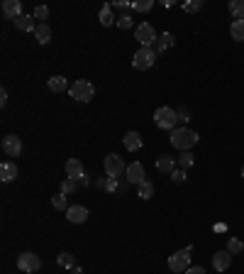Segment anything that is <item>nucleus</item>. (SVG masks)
<instances>
[{
    "label": "nucleus",
    "instance_id": "nucleus-42",
    "mask_svg": "<svg viewBox=\"0 0 244 274\" xmlns=\"http://www.w3.org/2000/svg\"><path fill=\"white\" fill-rule=\"evenodd\" d=\"M242 179H244V167H242Z\"/></svg>",
    "mask_w": 244,
    "mask_h": 274
},
{
    "label": "nucleus",
    "instance_id": "nucleus-30",
    "mask_svg": "<svg viewBox=\"0 0 244 274\" xmlns=\"http://www.w3.org/2000/svg\"><path fill=\"white\" fill-rule=\"evenodd\" d=\"M52 206L57 208V210H68V201H66V194H57V196H52Z\"/></svg>",
    "mask_w": 244,
    "mask_h": 274
},
{
    "label": "nucleus",
    "instance_id": "nucleus-23",
    "mask_svg": "<svg viewBox=\"0 0 244 274\" xmlns=\"http://www.w3.org/2000/svg\"><path fill=\"white\" fill-rule=\"evenodd\" d=\"M174 34L171 32H166V34H159V39H156V44H154V52H164V49H169V47H174Z\"/></svg>",
    "mask_w": 244,
    "mask_h": 274
},
{
    "label": "nucleus",
    "instance_id": "nucleus-14",
    "mask_svg": "<svg viewBox=\"0 0 244 274\" xmlns=\"http://www.w3.org/2000/svg\"><path fill=\"white\" fill-rule=\"evenodd\" d=\"M129 186H132V184L127 181V176H124V179H122V176L120 179H113V176L105 179V191H110V194H124Z\"/></svg>",
    "mask_w": 244,
    "mask_h": 274
},
{
    "label": "nucleus",
    "instance_id": "nucleus-21",
    "mask_svg": "<svg viewBox=\"0 0 244 274\" xmlns=\"http://www.w3.org/2000/svg\"><path fill=\"white\" fill-rule=\"evenodd\" d=\"M47 86H49V91H54V93H66V91L71 88L63 76H52V78L47 81Z\"/></svg>",
    "mask_w": 244,
    "mask_h": 274
},
{
    "label": "nucleus",
    "instance_id": "nucleus-33",
    "mask_svg": "<svg viewBox=\"0 0 244 274\" xmlns=\"http://www.w3.org/2000/svg\"><path fill=\"white\" fill-rule=\"evenodd\" d=\"M152 0H139V2H132V10L134 12H147V10H152Z\"/></svg>",
    "mask_w": 244,
    "mask_h": 274
},
{
    "label": "nucleus",
    "instance_id": "nucleus-3",
    "mask_svg": "<svg viewBox=\"0 0 244 274\" xmlns=\"http://www.w3.org/2000/svg\"><path fill=\"white\" fill-rule=\"evenodd\" d=\"M68 96H71L73 101H78V103H88V101H93V96H95V86H93L91 81H86V78H78V81H73V86L68 88Z\"/></svg>",
    "mask_w": 244,
    "mask_h": 274
},
{
    "label": "nucleus",
    "instance_id": "nucleus-4",
    "mask_svg": "<svg viewBox=\"0 0 244 274\" xmlns=\"http://www.w3.org/2000/svg\"><path fill=\"white\" fill-rule=\"evenodd\" d=\"M190 257H193V247H183L179 252H174L169 257V270L174 274H185L190 270Z\"/></svg>",
    "mask_w": 244,
    "mask_h": 274
},
{
    "label": "nucleus",
    "instance_id": "nucleus-17",
    "mask_svg": "<svg viewBox=\"0 0 244 274\" xmlns=\"http://www.w3.org/2000/svg\"><path fill=\"white\" fill-rule=\"evenodd\" d=\"M156 169H159L161 174H174V171H176V157H171V154L159 157V159H156Z\"/></svg>",
    "mask_w": 244,
    "mask_h": 274
},
{
    "label": "nucleus",
    "instance_id": "nucleus-2",
    "mask_svg": "<svg viewBox=\"0 0 244 274\" xmlns=\"http://www.w3.org/2000/svg\"><path fill=\"white\" fill-rule=\"evenodd\" d=\"M154 123H156V128H161V130H176V123H179V110H174L171 105H161V108H156V113H154Z\"/></svg>",
    "mask_w": 244,
    "mask_h": 274
},
{
    "label": "nucleus",
    "instance_id": "nucleus-34",
    "mask_svg": "<svg viewBox=\"0 0 244 274\" xmlns=\"http://www.w3.org/2000/svg\"><path fill=\"white\" fill-rule=\"evenodd\" d=\"M34 17H37V20H47V17H49V7H47V5H37V7H34Z\"/></svg>",
    "mask_w": 244,
    "mask_h": 274
},
{
    "label": "nucleus",
    "instance_id": "nucleus-28",
    "mask_svg": "<svg viewBox=\"0 0 244 274\" xmlns=\"http://www.w3.org/2000/svg\"><path fill=\"white\" fill-rule=\"evenodd\" d=\"M176 164H179L181 169H190V167H193V154H190V152H181V154L176 157Z\"/></svg>",
    "mask_w": 244,
    "mask_h": 274
},
{
    "label": "nucleus",
    "instance_id": "nucleus-18",
    "mask_svg": "<svg viewBox=\"0 0 244 274\" xmlns=\"http://www.w3.org/2000/svg\"><path fill=\"white\" fill-rule=\"evenodd\" d=\"M15 27H17L20 32H34V30H37L34 15H20V17L15 20Z\"/></svg>",
    "mask_w": 244,
    "mask_h": 274
},
{
    "label": "nucleus",
    "instance_id": "nucleus-5",
    "mask_svg": "<svg viewBox=\"0 0 244 274\" xmlns=\"http://www.w3.org/2000/svg\"><path fill=\"white\" fill-rule=\"evenodd\" d=\"M154 62H156V52L149 49V47H139V49L132 54V67L137 68V71H147V68H152L154 67Z\"/></svg>",
    "mask_w": 244,
    "mask_h": 274
},
{
    "label": "nucleus",
    "instance_id": "nucleus-27",
    "mask_svg": "<svg viewBox=\"0 0 244 274\" xmlns=\"http://www.w3.org/2000/svg\"><path fill=\"white\" fill-rule=\"evenodd\" d=\"M230 12L235 20H244V0H230Z\"/></svg>",
    "mask_w": 244,
    "mask_h": 274
},
{
    "label": "nucleus",
    "instance_id": "nucleus-11",
    "mask_svg": "<svg viewBox=\"0 0 244 274\" xmlns=\"http://www.w3.org/2000/svg\"><path fill=\"white\" fill-rule=\"evenodd\" d=\"M83 174H86V169H83V162H81V159H76V157H71V159L66 162V179H73V181H78Z\"/></svg>",
    "mask_w": 244,
    "mask_h": 274
},
{
    "label": "nucleus",
    "instance_id": "nucleus-20",
    "mask_svg": "<svg viewBox=\"0 0 244 274\" xmlns=\"http://www.w3.org/2000/svg\"><path fill=\"white\" fill-rule=\"evenodd\" d=\"M0 179L7 184V181H12V179H17V167H15V162H2L0 164Z\"/></svg>",
    "mask_w": 244,
    "mask_h": 274
},
{
    "label": "nucleus",
    "instance_id": "nucleus-8",
    "mask_svg": "<svg viewBox=\"0 0 244 274\" xmlns=\"http://www.w3.org/2000/svg\"><path fill=\"white\" fill-rule=\"evenodd\" d=\"M39 267H42V260H39V255H34V252H22V255L17 257V270H20V272L34 274Z\"/></svg>",
    "mask_w": 244,
    "mask_h": 274
},
{
    "label": "nucleus",
    "instance_id": "nucleus-36",
    "mask_svg": "<svg viewBox=\"0 0 244 274\" xmlns=\"http://www.w3.org/2000/svg\"><path fill=\"white\" fill-rule=\"evenodd\" d=\"M171 179H174V184H183V181H185V169H176V171L171 174Z\"/></svg>",
    "mask_w": 244,
    "mask_h": 274
},
{
    "label": "nucleus",
    "instance_id": "nucleus-35",
    "mask_svg": "<svg viewBox=\"0 0 244 274\" xmlns=\"http://www.w3.org/2000/svg\"><path fill=\"white\" fill-rule=\"evenodd\" d=\"M115 25H118L120 30H129V27H132V17H129V15H120Z\"/></svg>",
    "mask_w": 244,
    "mask_h": 274
},
{
    "label": "nucleus",
    "instance_id": "nucleus-1",
    "mask_svg": "<svg viewBox=\"0 0 244 274\" xmlns=\"http://www.w3.org/2000/svg\"><path fill=\"white\" fill-rule=\"evenodd\" d=\"M169 139H171V147H176L181 152H188L198 142V133H193L190 128H176V130H171Z\"/></svg>",
    "mask_w": 244,
    "mask_h": 274
},
{
    "label": "nucleus",
    "instance_id": "nucleus-19",
    "mask_svg": "<svg viewBox=\"0 0 244 274\" xmlns=\"http://www.w3.org/2000/svg\"><path fill=\"white\" fill-rule=\"evenodd\" d=\"M34 39H37V44H49V39H52V27H49L47 22H39L37 30H34Z\"/></svg>",
    "mask_w": 244,
    "mask_h": 274
},
{
    "label": "nucleus",
    "instance_id": "nucleus-29",
    "mask_svg": "<svg viewBox=\"0 0 244 274\" xmlns=\"http://www.w3.org/2000/svg\"><path fill=\"white\" fill-rule=\"evenodd\" d=\"M227 250H230V255H240L244 250V242L240 238H230V240H227Z\"/></svg>",
    "mask_w": 244,
    "mask_h": 274
},
{
    "label": "nucleus",
    "instance_id": "nucleus-25",
    "mask_svg": "<svg viewBox=\"0 0 244 274\" xmlns=\"http://www.w3.org/2000/svg\"><path fill=\"white\" fill-rule=\"evenodd\" d=\"M137 196H139L142 201H149V199L154 196V186H152V181H142V184L137 186Z\"/></svg>",
    "mask_w": 244,
    "mask_h": 274
},
{
    "label": "nucleus",
    "instance_id": "nucleus-9",
    "mask_svg": "<svg viewBox=\"0 0 244 274\" xmlns=\"http://www.w3.org/2000/svg\"><path fill=\"white\" fill-rule=\"evenodd\" d=\"M2 152H5L7 157H20V154H22V137L5 135L2 137Z\"/></svg>",
    "mask_w": 244,
    "mask_h": 274
},
{
    "label": "nucleus",
    "instance_id": "nucleus-40",
    "mask_svg": "<svg viewBox=\"0 0 244 274\" xmlns=\"http://www.w3.org/2000/svg\"><path fill=\"white\" fill-rule=\"evenodd\" d=\"M185 274H205V270H203V267H190Z\"/></svg>",
    "mask_w": 244,
    "mask_h": 274
},
{
    "label": "nucleus",
    "instance_id": "nucleus-39",
    "mask_svg": "<svg viewBox=\"0 0 244 274\" xmlns=\"http://www.w3.org/2000/svg\"><path fill=\"white\" fill-rule=\"evenodd\" d=\"M91 184V179H88V174H83L81 179H78V186H88Z\"/></svg>",
    "mask_w": 244,
    "mask_h": 274
},
{
    "label": "nucleus",
    "instance_id": "nucleus-24",
    "mask_svg": "<svg viewBox=\"0 0 244 274\" xmlns=\"http://www.w3.org/2000/svg\"><path fill=\"white\" fill-rule=\"evenodd\" d=\"M230 34H232V39L244 42V20H232V25H230Z\"/></svg>",
    "mask_w": 244,
    "mask_h": 274
},
{
    "label": "nucleus",
    "instance_id": "nucleus-37",
    "mask_svg": "<svg viewBox=\"0 0 244 274\" xmlns=\"http://www.w3.org/2000/svg\"><path fill=\"white\" fill-rule=\"evenodd\" d=\"M179 120H183V123H188V120H190V113H188L185 108H181V110H179Z\"/></svg>",
    "mask_w": 244,
    "mask_h": 274
},
{
    "label": "nucleus",
    "instance_id": "nucleus-16",
    "mask_svg": "<svg viewBox=\"0 0 244 274\" xmlns=\"http://www.w3.org/2000/svg\"><path fill=\"white\" fill-rule=\"evenodd\" d=\"M98 20H100V25H103V27H110L113 22H118L113 2H108V5H103V7H100V12H98Z\"/></svg>",
    "mask_w": 244,
    "mask_h": 274
},
{
    "label": "nucleus",
    "instance_id": "nucleus-41",
    "mask_svg": "<svg viewBox=\"0 0 244 274\" xmlns=\"http://www.w3.org/2000/svg\"><path fill=\"white\" fill-rule=\"evenodd\" d=\"M71 272H73V274H83V270H81V267H73Z\"/></svg>",
    "mask_w": 244,
    "mask_h": 274
},
{
    "label": "nucleus",
    "instance_id": "nucleus-31",
    "mask_svg": "<svg viewBox=\"0 0 244 274\" xmlns=\"http://www.w3.org/2000/svg\"><path fill=\"white\" fill-rule=\"evenodd\" d=\"M183 10L190 12V15H193V12H200V10H203V0H185V2H183Z\"/></svg>",
    "mask_w": 244,
    "mask_h": 274
},
{
    "label": "nucleus",
    "instance_id": "nucleus-13",
    "mask_svg": "<svg viewBox=\"0 0 244 274\" xmlns=\"http://www.w3.org/2000/svg\"><path fill=\"white\" fill-rule=\"evenodd\" d=\"M230 265H232L230 250H220V252L213 255V267H215V272H225V270H230Z\"/></svg>",
    "mask_w": 244,
    "mask_h": 274
},
{
    "label": "nucleus",
    "instance_id": "nucleus-32",
    "mask_svg": "<svg viewBox=\"0 0 244 274\" xmlns=\"http://www.w3.org/2000/svg\"><path fill=\"white\" fill-rule=\"evenodd\" d=\"M78 189V181H73V179H63V184H61V194H73Z\"/></svg>",
    "mask_w": 244,
    "mask_h": 274
},
{
    "label": "nucleus",
    "instance_id": "nucleus-15",
    "mask_svg": "<svg viewBox=\"0 0 244 274\" xmlns=\"http://www.w3.org/2000/svg\"><path fill=\"white\" fill-rule=\"evenodd\" d=\"M66 218H68V223H86V218H88V208H86V206H68Z\"/></svg>",
    "mask_w": 244,
    "mask_h": 274
},
{
    "label": "nucleus",
    "instance_id": "nucleus-12",
    "mask_svg": "<svg viewBox=\"0 0 244 274\" xmlns=\"http://www.w3.org/2000/svg\"><path fill=\"white\" fill-rule=\"evenodd\" d=\"M124 174H127V181H129V184H134V186H139L142 181H147V179H144V167H142L139 162H132V164L127 167V171H124Z\"/></svg>",
    "mask_w": 244,
    "mask_h": 274
},
{
    "label": "nucleus",
    "instance_id": "nucleus-10",
    "mask_svg": "<svg viewBox=\"0 0 244 274\" xmlns=\"http://www.w3.org/2000/svg\"><path fill=\"white\" fill-rule=\"evenodd\" d=\"M2 15L15 22L20 15H25V12H22V2H20V0H2Z\"/></svg>",
    "mask_w": 244,
    "mask_h": 274
},
{
    "label": "nucleus",
    "instance_id": "nucleus-26",
    "mask_svg": "<svg viewBox=\"0 0 244 274\" xmlns=\"http://www.w3.org/2000/svg\"><path fill=\"white\" fill-rule=\"evenodd\" d=\"M57 265L63 267V270H73V267H76V257H73L71 252H61L59 257H57Z\"/></svg>",
    "mask_w": 244,
    "mask_h": 274
},
{
    "label": "nucleus",
    "instance_id": "nucleus-22",
    "mask_svg": "<svg viewBox=\"0 0 244 274\" xmlns=\"http://www.w3.org/2000/svg\"><path fill=\"white\" fill-rule=\"evenodd\" d=\"M122 142H124V147H127L129 152H137V149H142V135H139V133H134V130H132V133H127Z\"/></svg>",
    "mask_w": 244,
    "mask_h": 274
},
{
    "label": "nucleus",
    "instance_id": "nucleus-38",
    "mask_svg": "<svg viewBox=\"0 0 244 274\" xmlns=\"http://www.w3.org/2000/svg\"><path fill=\"white\" fill-rule=\"evenodd\" d=\"M0 105H7V91L5 88L0 91Z\"/></svg>",
    "mask_w": 244,
    "mask_h": 274
},
{
    "label": "nucleus",
    "instance_id": "nucleus-6",
    "mask_svg": "<svg viewBox=\"0 0 244 274\" xmlns=\"http://www.w3.org/2000/svg\"><path fill=\"white\" fill-rule=\"evenodd\" d=\"M134 39H137L142 47L154 49V44H156L159 34H156V30H154L149 22H142V25H137V27H134Z\"/></svg>",
    "mask_w": 244,
    "mask_h": 274
},
{
    "label": "nucleus",
    "instance_id": "nucleus-7",
    "mask_svg": "<svg viewBox=\"0 0 244 274\" xmlns=\"http://www.w3.org/2000/svg\"><path fill=\"white\" fill-rule=\"evenodd\" d=\"M103 167H105V174H108V176H113V179H120L122 174L127 171V164L122 162V157H118L115 152L105 157V162H103Z\"/></svg>",
    "mask_w": 244,
    "mask_h": 274
}]
</instances>
